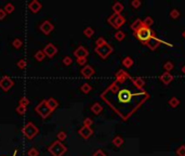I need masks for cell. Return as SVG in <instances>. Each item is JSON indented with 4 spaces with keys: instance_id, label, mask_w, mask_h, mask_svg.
Listing matches in <instances>:
<instances>
[{
    "instance_id": "obj_15",
    "label": "cell",
    "mask_w": 185,
    "mask_h": 156,
    "mask_svg": "<svg viewBox=\"0 0 185 156\" xmlns=\"http://www.w3.org/2000/svg\"><path fill=\"white\" fill-rule=\"evenodd\" d=\"M41 7H42V5H41V3L39 2L38 0H33V1H31V2L28 3V9L34 13L39 12Z\"/></svg>"
},
{
    "instance_id": "obj_26",
    "label": "cell",
    "mask_w": 185,
    "mask_h": 156,
    "mask_svg": "<svg viewBox=\"0 0 185 156\" xmlns=\"http://www.w3.org/2000/svg\"><path fill=\"white\" fill-rule=\"evenodd\" d=\"M44 57H46V54H44V50H39L35 53V59H36L38 62H41V61L44 60Z\"/></svg>"
},
{
    "instance_id": "obj_36",
    "label": "cell",
    "mask_w": 185,
    "mask_h": 156,
    "mask_svg": "<svg viewBox=\"0 0 185 156\" xmlns=\"http://www.w3.org/2000/svg\"><path fill=\"white\" fill-rule=\"evenodd\" d=\"M12 44H13V47L15 48V49H20V48L22 47L23 42H22V40H21L20 38H15L14 40H13Z\"/></svg>"
},
{
    "instance_id": "obj_17",
    "label": "cell",
    "mask_w": 185,
    "mask_h": 156,
    "mask_svg": "<svg viewBox=\"0 0 185 156\" xmlns=\"http://www.w3.org/2000/svg\"><path fill=\"white\" fill-rule=\"evenodd\" d=\"M47 103H48V106L50 107V109H51L52 112H54V111L59 107V102L54 99V98H49V99H47Z\"/></svg>"
},
{
    "instance_id": "obj_47",
    "label": "cell",
    "mask_w": 185,
    "mask_h": 156,
    "mask_svg": "<svg viewBox=\"0 0 185 156\" xmlns=\"http://www.w3.org/2000/svg\"><path fill=\"white\" fill-rule=\"evenodd\" d=\"M182 73H183V74H185V65L182 67Z\"/></svg>"
},
{
    "instance_id": "obj_14",
    "label": "cell",
    "mask_w": 185,
    "mask_h": 156,
    "mask_svg": "<svg viewBox=\"0 0 185 156\" xmlns=\"http://www.w3.org/2000/svg\"><path fill=\"white\" fill-rule=\"evenodd\" d=\"M74 55L77 57V59H79V57H87L88 55H89V51H88L85 47L80 46V47H78L77 49L74 51Z\"/></svg>"
},
{
    "instance_id": "obj_31",
    "label": "cell",
    "mask_w": 185,
    "mask_h": 156,
    "mask_svg": "<svg viewBox=\"0 0 185 156\" xmlns=\"http://www.w3.org/2000/svg\"><path fill=\"white\" fill-rule=\"evenodd\" d=\"M173 67H174V65H173V63L171 61H168V62H166L164 64V70L166 72H168V73H170L173 70Z\"/></svg>"
},
{
    "instance_id": "obj_34",
    "label": "cell",
    "mask_w": 185,
    "mask_h": 156,
    "mask_svg": "<svg viewBox=\"0 0 185 156\" xmlns=\"http://www.w3.org/2000/svg\"><path fill=\"white\" fill-rule=\"evenodd\" d=\"M27 155L28 156H39V151L36 148H34L33 146V148H31L28 151H27Z\"/></svg>"
},
{
    "instance_id": "obj_21",
    "label": "cell",
    "mask_w": 185,
    "mask_h": 156,
    "mask_svg": "<svg viewBox=\"0 0 185 156\" xmlns=\"http://www.w3.org/2000/svg\"><path fill=\"white\" fill-rule=\"evenodd\" d=\"M142 26H143V21L140 20V18H138V20H135V21L131 24V29L135 33L136 31H139V29L141 28Z\"/></svg>"
},
{
    "instance_id": "obj_44",
    "label": "cell",
    "mask_w": 185,
    "mask_h": 156,
    "mask_svg": "<svg viewBox=\"0 0 185 156\" xmlns=\"http://www.w3.org/2000/svg\"><path fill=\"white\" fill-rule=\"evenodd\" d=\"M77 64L78 65H85L87 64V57H79L77 59Z\"/></svg>"
},
{
    "instance_id": "obj_42",
    "label": "cell",
    "mask_w": 185,
    "mask_h": 156,
    "mask_svg": "<svg viewBox=\"0 0 185 156\" xmlns=\"http://www.w3.org/2000/svg\"><path fill=\"white\" fill-rule=\"evenodd\" d=\"M93 124V120L91 119V118H89V117H87L85 120H83V126H86V127H90L92 126Z\"/></svg>"
},
{
    "instance_id": "obj_43",
    "label": "cell",
    "mask_w": 185,
    "mask_h": 156,
    "mask_svg": "<svg viewBox=\"0 0 185 156\" xmlns=\"http://www.w3.org/2000/svg\"><path fill=\"white\" fill-rule=\"evenodd\" d=\"M141 5H142V2L140 1V0H133V1L131 2V5L134 9H139L140 7H141Z\"/></svg>"
},
{
    "instance_id": "obj_40",
    "label": "cell",
    "mask_w": 185,
    "mask_h": 156,
    "mask_svg": "<svg viewBox=\"0 0 185 156\" xmlns=\"http://www.w3.org/2000/svg\"><path fill=\"white\" fill-rule=\"evenodd\" d=\"M72 63H73V59L70 57V55H67V57H65L64 59H63V64L66 65V66H70Z\"/></svg>"
},
{
    "instance_id": "obj_37",
    "label": "cell",
    "mask_w": 185,
    "mask_h": 156,
    "mask_svg": "<svg viewBox=\"0 0 185 156\" xmlns=\"http://www.w3.org/2000/svg\"><path fill=\"white\" fill-rule=\"evenodd\" d=\"M16 65H18V68H21V70H24V68H26V66H27V62H26L25 60H23V59H21V60L18 61Z\"/></svg>"
},
{
    "instance_id": "obj_23",
    "label": "cell",
    "mask_w": 185,
    "mask_h": 156,
    "mask_svg": "<svg viewBox=\"0 0 185 156\" xmlns=\"http://www.w3.org/2000/svg\"><path fill=\"white\" fill-rule=\"evenodd\" d=\"M168 104H169L171 107L175 109V107H177L179 105H180V100L177 99V98H175V96H172V98H170V99H169Z\"/></svg>"
},
{
    "instance_id": "obj_33",
    "label": "cell",
    "mask_w": 185,
    "mask_h": 156,
    "mask_svg": "<svg viewBox=\"0 0 185 156\" xmlns=\"http://www.w3.org/2000/svg\"><path fill=\"white\" fill-rule=\"evenodd\" d=\"M5 13H12L13 11H14V5H13V3H11V2H9V3H7V5H5Z\"/></svg>"
},
{
    "instance_id": "obj_5",
    "label": "cell",
    "mask_w": 185,
    "mask_h": 156,
    "mask_svg": "<svg viewBox=\"0 0 185 156\" xmlns=\"http://www.w3.org/2000/svg\"><path fill=\"white\" fill-rule=\"evenodd\" d=\"M35 111H36L37 114H38L40 117H42V118H48V117L53 113L51 109H50V107L48 106L47 100H42V101H41L40 103L36 106Z\"/></svg>"
},
{
    "instance_id": "obj_29",
    "label": "cell",
    "mask_w": 185,
    "mask_h": 156,
    "mask_svg": "<svg viewBox=\"0 0 185 156\" xmlns=\"http://www.w3.org/2000/svg\"><path fill=\"white\" fill-rule=\"evenodd\" d=\"M83 35H85L87 38H91V37L94 35V29H93L92 27H87V28H85V31H83Z\"/></svg>"
},
{
    "instance_id": "obj_13",
    "label": "cell",
    "mask_w": 185,
    "mask_h": 156,
    "mask_svg": "<svg viewBox=\"0 0 185 156\" xmlns=\"http://www.w3.org/2000/svg\"><path fill=\"white\" fill-rule=\"evenodd\" d=\"M94 73H95V70L91 65H86V66H83L81 70V75L86 78H90L91 76L94 75Z\"/></svg>"
},
{
    "instance_id": "obj_19",
    "label": "cell",
    "mask_w": 185,
    "mask_h": 156,
    "mask_svg": "<svg viewBox=\"0 0 185 156\" xmlns=\"http://www.w3.org/2000/svg\"><path fill=\"white\" fill-rule=\"evenodd\" d=\"M133 83H134V85H135V87L138 89H141V90H143V89H144V86H145V81L143 80V78H141V77L133 78Z\"/></svg>"
},
{
    "instance_id": "obj_32",
    "label": "cell",
    "mask_w": 185,
    "mask_h": 156,
    "mask_svg": "<svg viewBox=\"0 0 185 156\" xmlns=\"http://www.w3.org/2000/svg\"><path fill=\"white\" fill-rule=\"evenodd\" d=\"M15 111H16V113L20 115V116H23V115L26 113V111H27V107L22 106V105H18V106H16V109H15Z\"/></svg>"
},
{
    "instance_id": "obj_46",
    "label": "cell",
    "mask_w": 185,
    "mask_h": 156,
    "mask_svg": "<svg viewBox=\"0 0 185 156\" xmlns=\"http://www.w3.org/2000/svg\"><path fill=\"white\" fill-rule=\"evenodd\" d=\"M5 15H7V13H5V9L0 8V21H1V20H3V18H5Z\"/></svg>"
},
{
    "instance_id": "obj_9",
    "label": "cell",
    "mask_w": 185,
    "mask_h": 156,
    "mask_svg": "<svg viewBox=\"0 0 185 156\" xmlns=\"http://www.w3.org/2000/svg\"><path fill=\"white\" fill-rule=\"evenodd\" d=\"M13 86H14V81H13L9 76H3V77L0 79V89H2L5 92L9 91Z\"/></svg>"
},
{
    "instance_id": "obj_41",
    "label": "cell",
    "mask_w": 185,
    "mask_h": 156,
    "mask_svg": "<svg viewBox=\"0 0 185 156\" xmlns=\"http://www.w3.org/2000/svg\"><path fill=\"white\" fill-rule=\"evenodd\" d=\"M177 156H185V145H181L180 148L177 150Z\"/></svg>"
},
{
    "instance_id": "obj_28",
    "label": "cell",
    "mask_w": 185,
    "mask_h": 156,
    "mask_svg": "<svg viewBox=\"0 0 185 156\" xmlns=\"http://www.w3.org/2000/svg\"><path fill=\"white\" fill-rule=\"evenodd\" d=\"M169 15L172 20H177V18H180V11L177 10V9H172V10L170 11Z\"/></svg>"
},
{
    "instance_id": "obj_30",
    "label": "cell",
    "mask_w": 185,
    "mask_h": 156,
    "mask_svg": "<svg viewBox=\"0 0 185 156\" xmlns=\"http://www.w3.org/2000/svg\"><path fill=\"white\" fill-rule=\"evenodd\" d=\"M115 38L117 39L118 41H122L123 39L126 38V34H125L122 31H117L115 33Z\"/></svg>"
},
{
    "instance_id": "obj_11",
    "label": "cell",
    "mask_w": 185,
    "mask_h": 156,
    "mask_svg": "<svg viewBox=\"0 0 185 156\" xmlns=\"http://www.w3.org/2000/svg\"><path fill=\"white\" fill-rule=\"evenodd\" d=\"M39 28H40V31H42L44 35H49L50 33H52V31H53L54 25L50 21H44V23L40 25V27H39Z\"/></svg>"
},
{
    "instance_id": "obj_4",
    "label": "cell",
    "mask_w": 185,
    "mask_h": 156,
    "mask_svg": "<svg viewBox=\"0 0 185 156\" xmlns=\"http://www.w3.org/2000/svg\"><path fill=\"white\" fill-rule=\"evenodd\" d=\"M22 132L24 137L28 140H33L35 137L39 133V129L37 126H35L33 122H27L23 128H22Z\"/></svg>"
},
{
    "instance_id": "obj_38",
    "label": "cell",
    "mask_w": 185,
    "mask_h": 156,
    "mask_svg": "<svg viewBox=\"0 0 185 156\" xmlns=\"http://www.w3.org/2000/svg\"><path fill=\"white\" fill-rule=\"evenodd\" d=\"M107 44V41H106L103 37H100V38H98L96 39V41H95V47H101V46H103V44Z\"/></svg>"
},
{
    "instance_id": "obj_35",
    "label": "cell",
    "mask_w": 185,
    "mask_h": 156,
    "mask_svg": "<svg viewBox=\"0 0 185 156\" xmlns=\"http://www.w3.org/2000/svg\"><path fill=\"white\" fill-rule=\"evenodd\" d=\"M29 104V100L26 98V96H22L18 101V105H22V106H25L27 107V105Z\"/></svg>"
},
{
    "instance_id": "obj_12",
    "label": "cell",
    "mask_w": 185,
    "mask_h": 156,
    "mask_svg": "<svg viewBox=\"0 0 185 156\" xmlns=\"http://www.w3.org/2000/svg\"><path fill=\"white\" fill-rule=\"evenodd\" d=\"M78 133L81 135L82 138L85 139V140H88V139L90 138L91 135H93V130L91 129L90 127H86V126H82L79 130H78Z\"/></svg>"
},
{
    "instance_id": "obj_24",
    "label": "cell",
    "mask_w": 185,
    "mask_h": 156,
    "mask_svg": "<svg viewBox=\"0 0 185 156\" xmlns=\"http://www.w3.org/2000/svg\"><path fill=\"white\" fill-rule=\"evenodd\" d=\"M123 142H125V141H123V139L121 138L120 135H116L115 138L113 139V144L115 146H117V148H120V146L123 144Z\"/></svg>"
},
{
    "instance_id": "obj_8",
    "label": "cell",
    "mask_w": 185,
    "mask_h": 156,
    "mask_svg": "<svg viewBox=\"0 0 185 156\" xmlns=\"http://www.w3.org/2000/svg\"><path fill=\"white\" fill-rule=\"evenodd\" d=\"M161 44H166V46H170V47H173V44H169V42H167V41L160 40V39H159V38H157L156 36L153 37V38L151 39V40H149V41L146 44V46H147V47H148L151 50H153V51H154V50H156L157 48L159 47V46H160Z\"/></svg>"
},
{
    "instance_id": "obj_45",
    "label": "cell",
    "mask_w": 185,
    "mask_h": 156,
    "mask_svg": "<svg viewBox=\"0 0 185 156\" xmlns=\"http://www.w3.org/2000/svg\"><path fill=\"white\" fill-rule=\"evenodd\" d=\"M93 156H106V154L102 151V150H98L93 153Z\"/></svg>"
},
{
    "instance_id": "obj_2",
    "label": "cell",
    "mask_w": 185,
    "mask_h": 156,
    "mask_svg": "<svg viewBox=\"0 0 185 156\" xmlns=\"http://www.w3.org/2000/svg\"><path fill=\"white\" fill-rule=\"evenodd\" d=\"M134 34H135L136 38L139 39L143 44H146L153 37H155L154 31H153L151 28H148V27H145L144 25L142 26L139 31H136Z\"/></svg>"
},
{
    "instance_id": "obj_16",
    "label": "cell",
    "mask_w": 185,
    "mask_h": 156,
    "mask_svg": "<svg viewBox=\"0 0 185 156\" xmlns=\"http://www.w3.org/2000/svg\"><path fill=\"white\" fill-rule=\"evenodd\" d=\"M159 79H160V80H161V83H164V85H169V83L173 80V76L171 75V73H168V72H164V73L162 74V75L159 77Z\"/></svg>"
},
{
    "instance_id": "obj_18",
    "label": "cell",
    "mask_w": 185,
    "mask_h": 156,
    "mask_svg": "<svg viewBox=\"0 0 185 156\" xmlns=\"http://www.w3.org/2000/svg\"><path fill=\"white\" fill-rule=\"evenodd\" d=\"M91 111H92L93 114L95 115H99L102 113L103 111V106L101 105L100 103H98V102H95L94 104H92V106H91Z\"/></svg>"
},
{
    "instance_id": "obj_20",
    "label": "cell",
    "mask_w": 185,
    "mask_h": 156,
    "mask_svg": "<svg viewBox=\"0 0 185 156\" xmlns=\"http://www.w3.org/2000/svg\"><path fill=\"white\" fill-rule=\"evenodd\" d=\"M113 11L116 14H121V12L123 11V5L121 2H119V1L115 2L113 5Z\"/></svg>"
},
{
    "instance_id": "obj_3",
    "label": "cell",
    "mask_w": 185,
    "mask_h": 156,
    "mask_svg": "<svg viewBox=\"0 0 185 156\" xmlns=\"http://www.w3.org/2000/svg\"><path fill=\"white\" fill-rule=\"evenodd\" d=\"M48 152H49L52 156H63L67 152V148L61 142V141L57 140V141H54L51 145L48 148Z\"/></svg>"
},
{
    "instance_id": "obj_10",
    "label": "cell",
    "mask_w": 185,
    "mask_h": 156,
    "mask_svg": "<svg viewBox=\"0 0 185 156\" xmlns=\"http://www.w3.org/2000/svg\"><path fill=\"white\" fill-rule=\"evenodd\" d=\"M44 52L46 57H53L54 55L57 53V48L54 46L53 44H48L46 47L44 48Z\"/></svg>"
},
{
    "instance_id": "obj_6",
    "label": "cell",
    "mask_w": 185,
    "mask_h": 156,
    "mask_svg": "<svg viewBox=\"0 0 185 156\" xmlns=\"http://www.w3.org/2000/svg\"><path fill=\"white\" fill-rule=\"evenodd\" d=\"M107 22L113 26L114 28L119 29L123 24L126 23V18H125V16L121 15V14H116V13H113V14L108 18Z\"/></svg>"
},
{
    "instance_id": "obj_25",
    "label": "cell",
    "mask_w": 185,
    "mask_h": 156,
    "mask_svg": "<svg viewBox=\"0 0 185 156\" xmlns=\"http://www.w3.org/2000/svg\"><path fill=\"white\" fill-rule=\"evenodd\" d=\"M80 90H81L83 93H89V92L92 90V86H91L90 83H82L81 86H80Z\"/></svg>"
},
{
    "instance_id": "obj_1",
    "label": "cell",
    "mask_w": 185,
    "mask_h": 156,
    "mask_svg": "<svg viewBox=\"0 0 185 156\" xmlns=\"http://www.w3.org/2000/svg\"><path fill=\"white\" fill-rule=\"evenodd\" d=\"M101 99L122 120H128L149 99L146 91L138 89L125 70L115 74V80L101 93Z\"/></svg>"
},
{
    "instance_id": "obj_27",
    "label": "cell",
    "mask_w": 185,
    "mask_h": 156,
    "mask_svg": "<svg viewBox=\"0 0 185 156\" xmlns=\"http://www.w3.org/2000/svg\"><path fill=\"white\" fill-rule=\"evenodd\" d=\"M153 24H154V20H153L151 16H146V18L143 20V25L145 26V27H148V28H151Z\"/></svg>"
},
{
    "instance_id": "obj_22",
    "label": "cell",
    "mask_w": 185,
    "mask_h": 156,
    "mask_svg": "<svg viewBox=\"0 0 185 156\" xmlns=\"http://www.w3.org/2000/svg\"><path fill=\"white\" fill-rule=\"evenodd\" d=\"M134 61L131 57H126L125 59L122 60V65L125 66L126 68H130L132 67V65H133Z\"/></svg>"
},
{
    "instance_id": "obj_39",
    "label": "cell",
    "mask_w": 185,
    "mask_h": 156,
    "mask_svg": "<svg viewBox=\"0 0 185 156\" xmlns=\"http://www.w3.org/2000/svg\"><path fill=\"white\" fill-rule=\"evenodd\" d=\"M67 137V133L65 132V131H60L59 133H57V140L61 141V142H63V141L66 139Z\"/></svg>"
},
{
    "instance_id": "obj_7",
    "label": "cell",
    "mask_w": 185,
    "mask_h": 156,
    "mask_svg": "<svg viewBox=\"0 0 185 156\" xmlns=\"http://www.w3.org/2000/svg\"><path fill=\"white\" fill-rule=\"evenodd\" d=\"M94 51L96 52L102 59H106V57L114 51V48L112 47L109 44H103V46H101V47H95Z\"/></svg>"
},
{
    "instance_id": "obj_49",
    "label": "cell",
    "mask_w": 185,
    "mask_h": 156,
    "mask_svg": "<svg viewBox=\"0 0 185 156\" xmlns=\"http://www.w3.org/2000/svg\"><path fill=\"white\" fill-rule=\"evenodd\" d=\"M183 38H184V39H185V31H183Z\"/></svg>"
},
{
    "instance_id": "obj_48",
    "label": "cell",
    "mask_w": 185,
    "mask_h": 156,
    "mask_svg": "<svg viewBox=\"0 0 185 156\" xmlns=\"http://www.w3.org/2000/svg\"><path fill=\"white\" fill-rule=\"evenodd\" d=\"M16 154H18V150H15V151H14V153H13L12 156H16Z\"/></svg>"
}]
</instances>
